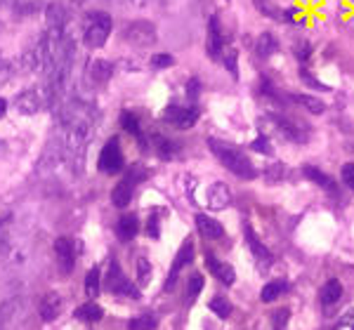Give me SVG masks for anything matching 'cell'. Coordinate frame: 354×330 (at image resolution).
Here are the masks:
<instances>
[{
    "label": "cell",
    "mask_w": 354,
    "mask_h": 330,
    "mask_svg": "<svg viewBox=\"0 0 354 330\" xmlns=\"http://www.w3.org/2000/svg\"><path fill=\"white\" fill-rule=\"evenodd\" d=\"M208 307H210V311H215L220 318H227L231 314V305H229V300H225V297H213V300L208 302Z\"/></svg>",
    "instance_id": "4dcf8cb0"
},
{
    "label": "cell",
    "mask_w": 354,
    "mask_h": 330,
    "mask_svg": "<svg viewBox=\"0 0 354 330\" xmlns=\"http://www.w3.org/2000/svg\"><path fill=\"white\" fill-rule=\"evenodd\" d=\"M198 92H201V82H198L196 78H191V80H189V85H187V97H189V99H196V97H198Z\"/></svg>",
    "instance_id": "ab89813d"
},
{
    "label": "cell",
    "mask_w": 354,
    "mask_h": 330,
    "mask_svg": "<svg viewBox=\"0 0 354 330\" xmlns=\"http://www.w3.org/2000/svg\"><path fill=\"white\" fill-rule=\"evenodd\" d=\"M208 146H210V151H213V156L239 179H256L258 177L256 165L251 163V158H248L239 146L229 144V142H222V140H215V137L208 140Z\"/></svg>",
    "instance_id": "6da1fadb"
},
{
    "label": "cell",
    "mask_w": 354,
    "mask_h": 330,
    "mask_svg": "<svg viewBox=\"0 0 354 330\" xmlns=\"http://www.w3.org/2000/svg\"><path fill=\"white\" fill-rule=\"evenodd\" d=\"M104 285H107V290H109V293H114V295L140 297V290L130 283L128 276L123 274V269H121V264L116 260H112V264H109V272H107V280H104Z\"/></svg>",
    "instance_id": "8992f818"
},
{
    "label": "cell",
    "mask_w": 354,
    "mask_h": 330,
    "mask_svg": "<svg viewBox=\"0 0 354 330\" xmlns=\"http://www.w3.org/2000/svg\"><path fill=\"white\" fill-rule=\"evenodd\" d=\"M293 57L300 62V66H305L309 62V57H312V45H309L307 41H298L295 45H293Z\"/></svg>",
    "instance_id": "f546056e"
},
{
    "label": "cell",
    "mask_w": 354,
    "mask_h": 330,
    "mask_svg": "<svg viewBox=\"0 0 354 330\" xmlns=\"http://www.w3.org/2000/svg\"><path fill=\"white\" fill-rule=\"evenodd\" d=\"M140 234V219L135 214H123V217L116 222V236L121 241H132Z\"/></svg>",
    "instance_id": "2e32d148"
},
{
    "label": "cell",
    "mask_w": 354,
    "mask_h": 330,
    "mask_svg": "<svg viewBox=\"0 0 354 330\" xmlns=\"http://www.w3.org/2000/svg\"><path fill=\"white\" fill-rule=\"evenodd\" d=\"M121 128H123L125 132H130L132 137H137V140H142V125H140L137 113H132V111L121 113Z\"/></svg>",
    "instance_id": "d4e9b609"
},
{
    "label": "cell",
    "mask_w": 354,
    "mask_h": 330,
    "mask_svg": "<svg viewBox=\"0 0 354 330\" xmlns=\"http://www.w3.org/2000/svg\"><path fill=\"white\" fill-rule=\"evenodd\" d=\"M191 260H194V241H191V239H187L185 243H182L180 252H177V255H175V260H173V269H170L168 278H165L163 290H173V288H175V283H177V276H180V272L187 267V264H191Z\"/></svg>",
    "instance_id": "30bf717a"
},
{
    "label": "cell",
    "mask_w": 354,
    "mask_h": 330,
    "mask_svg": "<svg viewBox=\"0 0 354 330\" xmlns=\"http://www.w3.org/2000/svg\"><path fill=\"white\" fill-rule=\"evenodd\" d=\"M147 234L152 236V239H158V236H161V229H158V212H152V217H149Z\"/></svg>",
    "instance_id": "74e56055"
},
{
    "label": "cell",
    "mask_w": 354,
    "mask_h": 330,
    "mask_svg": "<svg viewBox=\"0 0 354 330\" xmlns=\"http://www.w3.org/2000/svg\"><path fill=\"white\" fill-rule=\"evenodd\" d=\"M62 314V300H59V295L50 293L43 297L41 302V318L43 321H54V318Z\"/></svg>",
    "instance_id": "d6986e66"
},
{
    "label": "cell",
    "mask_w": 354,
    "mask_h": 330,
    "mask_svg": "<svg viewBox=\"0 0 354 330\" xmlns=\"http://www.w3.org/2000/svg\"><path fill=\"white\" fill-rule=\"evenodd\" d=\"M102 316H104L102 307L95 305V302H85V305L76 309V318H79V321H85V323L102 321Z\"/></svg>",
    "instance_id": "603a6c76"
},
{
    "label": "cell",
    "mask_w": 354,
    "mask_h": 330,
    "mask_svg": "<svg viewBox=\"0 0 354 330\" xmlns=\"http://www.w3.org/2000/svg\"><path fill=\"white\" fill-rule=\"evenodd\" d=\"M109 36H112V16L107 12H92L87 16L85 24V45L92 50H99L107 45Z\"/></svg>",
    "instance_id": "7a4b0ae2"
},
{
    "label": "cell",
    "mask_w": 354,
    "mask_h": 330,
    "mask_svg": "<svg viewBox=\"0 0 354 330\" xmlns=\"http://www.w3.org/2000/svg\"><path fill=\"white\" fill-rule=\"evenodd\" d=\"M175 64V57L170 52H158L152 57V66L154 69H170Z\"/></svg>",
    "instance_id": "836d02e7"
},
{
    "label": "cell",
    "mask_w": 354,
    "mask_h": 330,
    "mask_svg": "<svg viewBox=\"0 0 354 330\" xmlns=\"http://www.w3.org/2000/svg\"><path fill=\"white\" fill-rule=\"evenodd\" d=\"M97 168H99V173H104V175H118L121 170L125 168L121 142L116 140V137H112V140L104 144L102 153H99V158H97Z\"/></svg>",
    "instance_id": "277c9868"
},
{
    "label": "cell",
    "mask_w": 354,
    "mask_h": 330,
    "mask_svg": "<svg viewBox=\"0 0 354 330\" xmlns=\"http://www.w3.org/2000/svg\"><path fill=\"white\" fill-rule=\"evenodd\" d=\"M251 148H253V151H258V153H264V156H272V153H274L272 142H269V137L264 135V132H260L258 140L251 144Z\"/></svg>",
    "instance_id": "d6a6232c"
},
{
    "label": "cell",
    "mask_w": 354,
    "mask_h": 330,
    "mask_svg": "<svg viewBox=\"0 0 354 330\" xmlns=\"http://www.w3.org/2000/svg\"><path fill=\"white\" fill-rule=\"evenodd\" d=\"M286 288H289V283H286L284 278L269 280V283H264L262 293H260V300H262V302H274V300H279V297L286 293Z\"/></svg>",
    "instance_id": "7402d4cb"
},
{
    "label": "cell",
    "mask_w": 354,
    "mask_h": 330,
    "mask_svg": "<svg viewBox=\"0 0 354 330\" xmlns=\"http://www.w3.org/2000/svg\"><path fill=\"white\" fill-rule=\"evenodd\" d=\"M154 146H156V151H158V156L161 158H173V153H175V144L170 140H165V137L161 135H154Z\"/></svg>",
    "instance_id": "f1b7e54d"
},
{
    "label": "cell",
    "mask_w": 354,
    "mask_h": 330,
    "mask_svg": "<svg viewBox=\"0 0 354 330\" xmlns=\"http://www.w3.org/2000/svg\"><path fill=\"white\" fill-rule=\"evenodd\" d=\"M206 264H208V269H210V274H213L215 278L220 280V283H225V285H234V280H236V272H234V267L231 264H227L222 260H218L215 255H206Z\"/></svg>",
    "instance_id": "5bb4252c"
},
{
    "label": "cell",
    "mask_w": 354,
    "mask_h": 330,
    "mask_svg": "<svg viewBox=\"0 0 354 330\" xmlns=\"http://www.w3.org/2000/svg\"><path fill=\"white\" fill-rule=\"evenodd\" d=\"M54 257H57L59 272H62V274H71V272H74L76 250H74V243H71L66 236H62V239L54 241Z\"/></svg>",
    "instance_id": "7c38bea8"
},
{
    "label": "cell",
    "mask_w": 354,
    "mask_h": 330,
    "mask_svg": "<svg viewBox=\"0 0 354 330\" xmlns=\"http://www.w3.org/2000/svg\"><path fill=\"white\" fill-rule=\"evenodd\" d=\"M302 175L309 179V182H314L317 186H322V189L326 191H335L338 189V184H335V179L333 177H329L326 173H322L319 168H314V165H302Z\"/></svg>",
    "instance_id": "ac0fdd59"
},
{
    "label": "cell",
    "mask_w": 354,
    "mask_h": 330,
    "mask_svg": "<svg viewBox=\"0 0 354 330\" xmlns=\"http://www.w3.org/2000/svg\"><path fill=\"white\" fill-rule=\"evenodd\" d=\"M196 229H198V234H201L203 239H208V241H218V239H222V236H225L222 224H220L218 219L208 217V214H196Z\"/></svg>",
    "instance_id": "9a60e30c"
},
{
    "label": "cell",
    "mask_w": 354,
    "mask_h": 330,
    "mask_svg": "<svg viewBox=\"0 0 354 330\" xmlns=\"http://www.w3.org/2000/svg\"><path fill=\"white\" fill-rule=\"evenodd\" d=\"M220 62H222L225 69L231 74V78L239 80V54H236L234 47H225L222 50V57H220Z\"/></svg>",
    "instance_id": "484cf974"
},
{
    "label": "cell",
    "mask_w": 354,
    "mask_h": 330,
    "mask_svg": "<svg viewBox=\"0 0 354 330\" xmlns=\"http://www.w3.org/2000/svg\"><path fill=\"white\" fill-rule=\"evenodd\" d=\"M340 297H342V283H340V280L338 278L326 280L322 293H319V300H322V305L331 307V305H335V302H340Z\"/></svg>",
    "instance_id": "ffe728a7"
},
{
    "label": "cell",
    "mask_w": 354,
    "mask_h": 330,
    "mask_svg": "<svg viewBox=\"0 0 354 330\" xmlns=\"http://www.w3.org/2000/svg\"><path fill=\"white\" fill-rule=\"evenodd\" d=\"M269 123H272L274 128L281 132V137H286V140L298 142V144H300V142H307L305 125L293 120L289 113H272L269 116Z\"/></svg>",
    "instance_id": "ba28073f"
},
{
    "label": "cell",
    "mask_w": 354,
    "mask_h": 330,
    "mask_svg": "<svg viewBox=\"0 0 354 330\" xmlns=\"http://www.w3.org/2000/svg\"><path fill=\"white\" fill-rule=\"evenodd\" d=\"M5 113H8V102H5V99L0 97V118H3Z\"/></svg>",
    "instance_id": "60d3db41"
},
{
    "label": "cell",
    "mask_w": 354,
    "mask_h": 330,
    "mask_svg": "<svg viewBox=\"0 0 354 330\" xmlns=\"http://www.w3.org/2000/svg\"><path fill=\"white\" fill-rule=\"evenodd\" d=\"M340 177L354 191V163H345V165H342V168H340Z\"/></svg>",
    "instance_id": "8d00e7d4"
},
{
    "label": "cell",
    "mask_w": 354,
    "mask_h": 330,
    "mask_svg": "<svg viewBox=\"0 0 354 330\" xmlns=\"http://www.w3.org/2000/svg\"><path fill=\"white\" fill-rule=\"evenodd\" d=\"M203 283H206V280H203V276L201 274H191V278H189V285H187V300L189 302H194L198 297V293H201L203 290Z\"/></svg>",
    "instance_id": "1f68e13d"
},
{
    "label": "cell",
    "mask_w": 354,
    "mask_h": 330,
    "mask_svg": "<svg viewBox=\"0 0 354 330\" xmlns=\"http://www.w3.org/2000/svg\"><path fill=\"white\" fill-rule=\"evenodd\" d=\"M156 326H158V321H156V316H154V314H145V316H137V318H132V321L128 323L130 330H154Z\"/></svg>",
    "instance_id": "83f0119b"
},
{
    "label": "cell",
    "mask_w": 354,
    "mask_h": 330,
    "mask_svg": "<svg viewBox=\"0 0 354 330\" xmlns=\"http://www.w3.org/2000/svg\"><path fill=\"white\" fill-rule=\"evenodd\" d=\"M137 276H140V283L145 285L149 276H152V264H149V260H145V257H140L137 260Z\"/></svg>",
    "instance_id": "e575fe53"
},
{
    "label": "cell",
    "mask_w": 354,
    "mask_h": 330,
    "mask_svg": "<svg viewBox=\"0 0 354 330\" xmlns=\"http://www.w3.org/2000/svg\"><path fill=\"white\" fill-rule=\"evenodd\" d=\"M289 99H291V102H295V104H300V107H305L309 113L322 116L326 111V104L314 95H295V92H291Z\"/></svg>",
    "instance_id": "44dd1931"
},
{
    "label": "cell",
    "mask_w": 354,
    "mask_h": 330,
    "mask_svg": "<svg viewBox=\"0 0 354 330\" xmlns=\"http://www.w3.org/2000/svg\"><path fill=\"white\" fill-rule=\"evenodd\" d=\"M147 177V173L140 168V165H135V168H130L128 173H125V177L116 184V189L112 191V203L116 208H128L130 201H132V191H135V186L140 184L142 179Z\"/></svg>",
    "instance_id": "3957f363"
},
{
    "label": "cell",
    "mask_w": 354,
    "mask_h": 330,
    "mask_svg": "<svg viewBox=\"0 0 354 330\" xmlns=\"http://www.w3.org/2000/svg\"><path fill=\"white\" fill-rule=\"evenodd\" d=\"M333 330H354V309L347 311L345 316L338 321V326H335Z\"/></svg>",
    "instance_id": "f35d334b"
},
{
    "label": "cell",
    "mask_w": 354,
    "mask_h": 330,
    "mask_svg": "<svg viewBox=\"0 0 354 330\" xmlns=\"http://www.w3.org/2000/svg\"><path fill=\"white\" fill-rule=\"evenodd\" d=\"M279 50V38L274 36L272 31H264L258 36V43H256V54L260 59H269L272 54Z\"/></svg>",
    "instance_id": "e0dca14e"
},
{
    "label": "cell",
    "mask_w": 354,
    "mask_h": 330,
    "mask_svg": "<svg viewBox=\"0 0 354 330\" xmlns=\"http://www.w3.org/2000/svg\"><path fill=\"white\" fill-rule=\"evenodd\" d=\"M243 239H246V245L251 248V252H253V257H256L260 272H267V269L274 264V255L269 252V248L258 239L251 224H246V227H243Z\"/></svg>",
    "instance_id": "9c48e42d"
},
{
    "label": "cell",
    "mask_w": 354,
    "mask_h": 330,
    "mask_svg": "<svg viewBox=\"0 0 354 330\" xmlns=\"http://www.w3.org/2000/svg\"><path fill=\"white\" fill-rule=\"evenodd\" d=\"M208 208L210 210H227L231 203V191L225 182H215V184L208 186V194H206Z\"/></svg>",
    "instance_id": "4fadbf2b"
},
{
    "label": "cell",
    "mask_w": 354,
    "mask_h": 330,
    "mask_svg": "<svg viewBox=\"0 0 354 330\" xmlns=\"http://www.w3.org/2000/svg\"><path fill=\"white\" fill-rule=\"evenodd\" d=\"M92 76H95L97 80H109V78H112V64L97 62L95 69H92Z\"/></svg>",
    "instance_id": "d590c367"
},
{
    "label": "cell",
    "mask_w": 354,
    "mask_h": 330,
    "mask_svg": "<svg viewBox=\"0 0 354 330\" xmlns=\"http://www.w3.org/2000/svg\"><path fill=\"white\" fill-rule=\"evenodd\" d=\"M298 78L305 82L307 87H312V90H317V92H331V85H326V82H322L319 78H314V74L307 69V66H300V71H298Z\"/></svg>",
    "instance_id": "4316f807"
},
{
    "label": "cell",
    "mask_w": 354,
    "mask_h": 330,
    "mask_svg": "<svg viewBox=\"0 0 354 330\" xmlns=\"http://www.w3.org/2000/svg\"><path fill=\"white\" fill-rule=\"evenodd\" d=\"M225 50V36H222V26H220L218 16H210L208 19V38H206V52L213 62H220Z\"/></svg>",
    "instance_id": "8fae6325"
},
{
    "label": "cell",
    "mask_w": 354,
    "mask_h": 330,
    "mask_svg": "<svg viewBox=\"0 0 354 330\" xmlns=\"http://www.w3.org/2000/svg\"><path fill=\"white\" fill-rule=\"evenodd\" d=\"M99 290H102V272H99V267H92L85 276V293L90 300H95Z\"/></svg>",
    "instance_id": "cb8c5ba5"
},
{
    "label": "cell",
    "mask_w": 354,
    "mask_h": 330,
    "mask_svg": "<svg viewBox=\"0 0 354 330\" xmlns=\"http://www.w3.org/2000/svg\"><path fill=\"white\" fill-rule=\"evenodd\" d=\"M123 41L130 43V45H137V47H149L156 43V29H154L152 21H132L123 29Z\"/></svg>",
    "instance_id": "5b68a950"
},
{
    "label": "cell",
    "mask_w": 354,
    "mask_h": 330,
    "mask_svg": "<svg viewBox=\"0 0 354 330\" xmlns=\"http://www.w3.org/2000/svg\"><path fill=\"white\" fill-rule=\"evenodd\" d=\"M163 120L177 130H189L191 125H196V120H198V109L170 104V107H165V111H163Z\"/></svg>",
    "instance_id": "52a82bcc"
}]
</instances>
